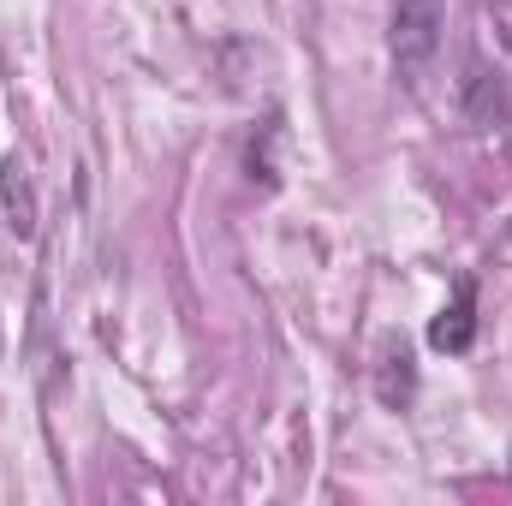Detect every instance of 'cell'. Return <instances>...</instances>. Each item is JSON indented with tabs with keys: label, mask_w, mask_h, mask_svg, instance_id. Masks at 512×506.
<instances>
[{
	"label": "cell",
	"mask_w": 512,
	"mask_h": 506,
	"mask_svg": "<svg viewBox=\"0 0 512 506\" xmlns=\"http://www.w3.org/2000/svg\"><path fill=\"white\" fill-rule=\"evenodd\" d=\"M441 30H447V0H393V24H387V48H393V72L405 90H417L441 54Z\"/></svg>",
	"instance_id": "cell-1"
},
{
	"label": "cell",
	"mask_w": 512,
	"mask_h": 506,
	"mask_svg": "<svg viewBox=\"0 0 512 506\" xmlns=\"http://www.w3.org/2000/svg\"><path fill=\"white\" fill-rule=\"evenodd\" d=\"M471 340H477V280L465 274L453 286V298L441 304V316L429 322V346L435 352H471Z\"/></svg>",
	"instance_id": "cell-2"
},
{
	"label": "cell",
	"mask_w": 512,
	"mask_h": 506,
	"mask_svg": "<svg viewBox=\"0 0 512 506\" xmlns=\"http://www.w3.org/2000/svg\"><path fill=\"white\" fill-rule=\"evenodd\" d=\"M376 387H382L387 405H399V411L411 405V393H417V370H411V352H405V340H399V346L387 340V352H382V381H376Z\"/></svg>",
	"instance_id": "cell-3"
},
{
	"label": "cell",
	"mask_w": 512,
	"mask_h": 506,
	"mask_svg": "<svg viewBox=\"0 0 512 506\" xmlns=\"http://www.w3.org/2000/svg\"><path fill=\"white\" fill-rule=\"evenodd\" d=\"M6 209H12V227L18 233H30V191H24V161L18 155H6Z\"/></svg>",
	"instance_id": "cell-4"
}]
</instances>
